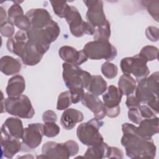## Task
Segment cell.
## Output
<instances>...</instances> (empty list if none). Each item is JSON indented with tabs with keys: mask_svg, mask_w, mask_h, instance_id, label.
<instances>
[{
	"mask_svg": "<svg viewBox=\"0 0 159 159\" xmlns=\"http://www.w3.org/2000/svg\"><path fill=\"white\" fill-rule=\"evenodd\" d=\"M86 89L89 93L98 96L106 91L107 82L101 75H91Z\"/></svg>",
	"mask_w": 159,
	"mask_h": 159,
	"instance_id": "cell-24",
	"label": "cell"
},
{
	"mask_svg": "<svg viewBox=\"0 0 159 159\" xmlns=\"http://www.w3.org/2000/svg\"><path fill=\"white\" fill-rule=\"evenodd\" d=\"M42 152L47 158H69L71 157L66 142H47L42 146Z\"/></svg>",
	"mask_w": 159,
	"mask_h": 159,
	"instance_id": "cell-12",
	"label": "cell"
},
{
	"mask_svg": "<svg viewBox=\"0 0 159 159\" xmlns=\"http://www.w3.org/2000/svg\"><path fill=\"white\" fill-rule=\"evenodd\" d=\"M81 101L94 114L95 118L101 120L106 116L105 106L98 96L89 92L85 93Z\"/></svg>",
	"mask_w": 159,
	"mask_h": 159,
	"instance_id": "cell-13",
	"label": "cell"
},
{
	"mask_svg": "<svg viewBox=\"0 0 159 159\" xmlns=\"http://www.w3.org/2000/svg\"><path fill=\"white\" fill-rule=\"evenodd\" d=\"M14 25L12 22L7 20L0 24V32L2 36L11 38L14 34Z\"/></svg>",
	"mask_w": 159,
	"mask_h": 159,
	"instance_id": "cell-38",
	"label": "cell"
},
{
	"mask_svg": "<svg viewBox=\"0 0 159 159\" xmlns=\"http://www.w3.org/2000/svg\"><path fill=\"white\" fill-rule=\"evenodd\" d=\"M0 14H1L0 15V18H1L0 24H2L8 20V17L7 16L6 11H4V8L2 6H1V7H0Z\"/></svg>",
	"mask_w": 159,
	"mask_h": 159,
	"instance_id": "cell-48",
	"label": "cell"
},
{
	"mask_svg": "<svg viewBox=\"0 0 159 159\" xmlns=\"http://www.w3.org/2000/svg\"><path fill=\"white\" fill-rule=\"evenodd\" d=\"M22 68V65L18 59L10 56H3L0 60V70L6 76L18 73Z\"/></svg>",
	"mask_w": 159,
	"mask_h": 159,
	"instance_id": "cell-21",
	"label": "cell"
},
{
	"mask_svg": "<svg viewBox=\"0 0 159 159\" xmlns=\"http://www.w3.org/2000/svg\"><path fill=\"white\" fill-rule=\"evenodd\" d=\"M128 118L130 121L135 124H139L140 121L142 120V117L138 108H130L127 112Z\"/></svg>",
	"mask_w": 159,
	"mask_h": 159,
	"instance_id": "cell-40",
	"label": "cell"
},
{
	"mask_svg": "<svg viewBox=\"0 0 159 159\" xmlns=\"http://www.w3.org/2000/svg\"><path fill=\"white\" fill-rule=\"evenodd\" d=\"M44 29L48 36L51 43L55 41L60 35V29L58 24L53 20L45 27H44Z\"/></svg>",
	"mask_w": 159,
	"mask_h": 159,
	"instance_id": "cell-32",
	"label": "cell"
},
{
	"mask_svg": "<svg viewBox=\"0 0 159 159\" xmlns=\"http://www.w3.org/2000/svg\"><path fill=\"white\" fill-rule=\"evenodd\" d=\"M69 25L71 34L75 37H81L84 34L93 35L96 29L86 21H84L78 10L73 6H69L65 17Z\"/></svg>",
	"mask_w": 159,
	"mask_h": 159,
	"instance_id": "cell-6",
	"label": "cell"
},
{
	"mask_svg": "<svg viewBox=\"0 0 159 159\" xmlns=\"http://www.w3.org/2000/svg\"><path fill=\"white\" fill-rule=\"evenodd\" d=\"M138 83L135 89V97L140 102L146 103L147 106L156 114L158 113V95L152 92L147 86L146 78Z\"/></svg>",
	"mask_w": 159,
	"mask_h": 159,
	"instance_id": "cell-11",
	"label": "cell"
},
{
	"mask_svg": "<svg viewBox=\"0 0 159 159\" xmlns=\"http://www.w3.org/2000/svg\"><path fill=\"white\" fill-rule=\"evenodd\" d=\"M125 104L129 109L133 107L139 108V106H140V102H139V101L136 98L135 96L133 95L127 96Z\"/></svg>",
	"mask_w": 159,
	"mask_h": 159,
	"instance_id": "cell-44",
	"label": "cell"
},
{
	"mask_svg": "<svg viewBox=\"0 0 159 159\" xmlns=\"http://www.w3.org/2000/svg\"><path fill=\"white\" fill-rule=\"evenodd\" d=\"M43 135L47 137H56L60 132V127L55 122L44 123L43 127Z\"/></svg>",
	"mask_w": 159,
	"mask_h": 159,
	"instance_id": "cell-35",
	"label": "cell"
},
{
	"mask_svg": "<svg viewBox=\"0 0 159 159\" xmlns=\"http://www.w3.org/2000/svg\"><path fill=\"white\" fill-rule=\"evenodd\" d=\"M111 35V27L108 20L106 22L97 27L93 34L94 40H109Z\"/></svg>",
	"mask_w": 159,
	"mask_h": 159,
	"instance_id": "cell-27",
	"label": "cell"
},
{
	"mask_svg": "<svg viewBox=\"0 0 159 159\" xmlns=\"http://www.w3.org/2000/svg\"><path fill=\"white\" fill-rule=\"evenodd\" d=\"M51 5L54 13L60 18H64L65 13L69 7L66 1H51Z\"/></svg>",
	"mask_w": 159,
	"mask_h": 159,
	"instance_id": "cell-30",
	"label": "cell"
},
{
	"mask_svg": "<svg viewBox=\"0 0 159 159\" xmlns=\"http://www.w3.org/2000/svg\"><path fill=\"white\" fill-rule=\"evenodd\" d=\"M84 119L83 114L75 109L68 108L65 109L60 118V124L63 129L70 130L73 129L77 123Z\"/></svg>",
	"mask_w": 159,
	"mask_h": 159,
	"instance_id": "cell-17",
	"label": "cell"
},
{
	"mask_svg": "<svg viewBox=\"0 0 159 159\" xmlns=\"http://www.w3.org/2000/svg\"><path fill=\"white\" fill-rule=\"evenodd\" d=\"M4 111L11 115L22 119H31L35 114L30 99L22 94L16 98L8 97L4 101Z\"/></svg>",
	"mask_w": 159,
	"mask_h": 159,
	"instance_id": "cell-5",
	"label": "cell"
},
{
	"mask_svg": "<svg viewBox=\"0 0 159 159\" xmlns=\"http://www.w3.org/2000/svg\"><path fill=\"white\" fill-rule=\"evenodd\" d=\"M25 16L29 18L32 27L36 29H43L52 20L48 11L43 8L31 9L26 12Z\"/></svg>",
	"mask_w": 159,
	"mask_h": 159,
	"instance_id": "cell-14",
	"label": "cell"
},
{
	"mask_svg": "<svg viewBox=\"0 0 159 159\" xmlns=\"http://www.w3.org/2000/svg\"><path fill=\"white\" fill-rule=\"evenodd\" d=\"M138 109L142 117L148 119L156 117L155 112L147 105H140Z\"/></svg>",
	"mask_w": 159,
	"mask_h": 159,
	"instance_id": "cell-42",
	"label": "cell"
},
{
	"mask_svg": "<svg viewBox=\"0 0 159 159\" xmlns=\"http://www.w3.org/2000/svg\"><path fill=\"white\" fill-rule=\"evenodd\" d=\"M101 72L106 78L113 79L117 75L118 68L116 65L109 61H106L101 66Z\"/></svg>",
	"mask_w": 159,
	"mask_h": 159,
	"instance_id": "cell-31",
	"label": "cell"
},
{
	"mask_svg": "<svg viewBox=\"0 0 159 159\" xmlns=\"http://www.w3.org/2000/svg\"><path fill=\"white\" fill-rule=\"evenodd\" d=\"M122 94L120 89L114 85H110L102 94L103 103L106 107L112 108L119 105Z\"/></svg>",
	"mask_w": 159,
	"mask_h": 159,
	"instance_id": "cell-22",
	"label": "cell"
},
{
	"mask_svg": "<svg viewBox=\"0 0 159 159\" xmlns=\"http://www.w3.org/2000/svg\"><path fill=\"white\" fill-rule=\"evenodd\" d=\"M43 124L41 123L29 124L24 128V134L22 138V151L32 150L41 143L43 135Z\"/></svg>",
	"mask_w": 159,
	"mask_h": 159,
	"instance_id": "cell-8",
	"label": "cell"
},
{
	"mask_svg": "<svg viewBox=\"0 0 159 159\" xmlns=\"http://www.w3.org/2000/svg\"><path fill=\"white\" fill-rule=\"evenodd\" d=\"M72 104L71 94L70 91H66L61 93L57 100V109L58 111L65 110L68 109Z\"/></svg>",
	"mask_w": 159,
	"mask_h": 159,
	"instance_id": "cell-29",
	"label": "cell"
},
{
	"mask_svg": "<svg viewBox=\"0 0 159 159\" xmlns=\"http://www.w3.org/2000/svg\"><path fill=\"white\" fill-rule=\"evenodd\" d=\"M58 55L65 63L78 66L86 62L88 59L83 50L78 51L76 48L68 45L60 47L58 50Z\"/></svg>",
	"mask_w": 159,
	"mask_h": 159,
	"instance_id": "cell-15",
	"label": "cell"
},
{
	"mask_svg": "<svg viewBox=\"0 0 159 159\" xmlns=\"http://www.w3.org/2000/svg\"><path fill=\"white\" fill-rule=\"evenodd\" d=\"M159 73L156 71L153 73L149 77L146 78V83L149 89L154 94L158 95V82Z\"/></svg>",
	"mask_w": 159,
	"mask_h": 159,
	"instance_id": "cell-34",
	"label": "cell"
},
{
	"mask_svg": "<svg viewBox=\"0 0 159 159\" xmlns=\"http://www.w3.org/2000/svg\"><path fill=\"white\" fill-rule=\"evenodd\" d=\"M12 23L18 29L24 31H27L32 27L30 22L25 15H22L16 17Z\"/></svg>",
	"mask_w": 159,
	"mask_h": 159,
	"instance_id": "cell-36",
	"label": "cell"
},
{
	"mask_svg": "<svg viewBox=\"0 0 159 159\" xmlns=\"http://www.w3.org/2000/svg\"><path fill=\"white\" fill-rule=\"evenodd\" d=\"M147 61L139 54L130 57L122 58L120 63L121 70L124 74L130 75L132 74L137 82L146 78L150 73L147 65Z\"/></svg>",
	"mask_w": 159,
	"mask_h": 159,
	"instance_id": "cell-7",
	"label": "cell"
},
{
	"mask_svg": "<svg viewBox=\"0 0 159 159\" xmlns=\"http://www.w3.org/2000/svg\"><path fill=\"white\" fill-rule=\"evenodd\" d=\"M65 142H66V143L68 146V148L70 150L71 157H73V156L76 155V154H78V151H79V146H78V144L77 143V142H76L75 141L72 140H67Z\"/></svg>",
	"mask_w": 159,
	"mask_h": 159,
	"instance_id": "cell-45",
	"label": "cell"
},
{
	"mask_svg": "<svg viewBox=\"0 0 159 159\" xmlns=\"http://www.w3.org/2000/svg\"><path fill=\"white\" fill-rule=\"evenodd\" d=\"M110 147L105 142L94 146L89 147L84 153V157L86 158H104L109 156Z\"/></svg>",
	"mask_w": 159,
	"mask_h": 159,
	"instance_id": "cell-25",
	"label": "cell"
},
{
	"mask_svg": "<svg viewBox=\"0 0 159 159\" xmlns=\"http://www.w3.org/2000/svg\"><path fill=\"white\" fill-rule=\"evenodd\" d=\"M24 129L20 119L10 117L3 123L1 127V135L8 137L22 139Z\"/></svg>",
	"mask_w": 159,
	"mask_h": 159,
	"instance_id": "cell-16",
	"label": "cell"
},
{
	"mask_svg": "<svg viewBox=\"0 0 159 159\" xmlns=\"http://www.w3.org/2000/svg\"><path fill=\"white\" fill-rule=\"evenodd\" d=\"M109 158H123V152L122 151L117 147H110V152Z\"/></svg>",
	"mask_w": 159,
	"mask_h": 159,
	"instance_id": "cell-46",
	"label": "cell"
},
{
	"mask_svg": "<svg viewBox=\"0 0 159 159\" xmlns=\"http://www.w3.org/2000/svg\"><path fill=\"white\" fill-rule=\"evenodd\" d=\"M136 128L137 126L127 122L122 125L123 135L120 143L125 149L127 156L131 158H154L157 147L152 139L140 135Z\"/></svg>",
	"mask_w": 159,
	"mask_h": 159,
	"instance_id": "cell-1",
	"label": "cell"
},
{
	"mask_svg": "<svg viewBox=\"0 0 159 159\" xmlns=\"http://www.w3.org/2000/svg\"><path fill=\"white\" fill-rule=\"evenodd\" d=\"M28 38L42 47L46 52L50 48L51 42L45 30L43 29H36L31 27L27 31Z\"/></svg>",
	"mask_w": 159,
	"mask_h": 159,
	"instance_id": "cell-23",
	"label": "cell"
},
{
	"mask_svg": "<svg viewBox=\"0 0 159 159\" xmlns=\"http://www.w3.org/2000/svg\"><path fill=\"white\" fill-rule=\"evenodd\" d=\"M69 91L71 94V101L73 104H76L81 101L85 93L84 88H75L69 89Z\"/></svg>",
	"mask_w": 159,
	"mask_h": 159,
	"instance_id": "cell-39",
	"label": "cell"
},
{
	"mask_svg": "<svg viewBox=\"0 0 159 159\" xmlns=\"http://www.w3.org/2000/svg\"><path fill=\"white\" fill-rule=\"evenodd\" d=\"M147 8L150 15L157 22L159 19V1H142Z\"/></svg>",
	"mask_w": 159,
	"mask_h": 159,
	"instance_id": "cell-33",
	"label": "cell"
},
{
	"mask_svg": "<svg viewBox=\"0 0 159 159\" xmlns=\"http://www.w3.org/2000/svg\"><path fill=\"white\" fill-rule=\"evenodd\" d=\"M2 154L7 158H12L16 153L21 151L22 142L19 139L1 135Z\"/></svg>",
	"mask_w": 159,
	"mask_h": 159,
	"instance_id": "cell-18",
	"label": "cell"
},
{
	"mask_svg": "<svg viewBox=\"0 0 159 159\" xmlns=\"http://www.w3.org/2000/svg\"><path fill=\"white\" fill-rule=\"evenodd\" d=\"M158 50L156 47L146 45L143 47L139 53V55L147 62L157 59Z\"/></svg>",
	"mask_w": 159,
	"mask_h": 159,
	"instance_id": "cell-28",
	"label": "cell"
},
{
	"mask_svg": "<svg viewBox=\"0 0 159 159\" xmlns=\"http://www.w3.org/2000/svg\"><path fill=\"white\" fill-rule=\"evenodd\" d=\"M103 124V121L95 117L80 124L76 130L78 139L83 144L88 147L101 144L104 139L99 129Z\"/></svg>",
	"mask_w": 159,
	"mask_h": 159,
	"instance_id": "cell-2",
	"label": "cell"
},
{
	"mask_svg": "<svg viewBox=\"0 0 159 159\" xmlns=\"http://www.w3.org/2000/svg\"><path fill=\"white\" fill-rule=\"evenodd\" d=\"M139 125L136 128L137 132L145 138H152L159 130L158 117L157 116L142 120Z\"/></svg>",
	"mask_w": 159,
	"mask_h": 159,
	"instance_id": "cell-19",
	"label": "cell"
},
{
	"mask_svg": "<svg viewBox=\"0 0 159 159\" xmlns=\"http://www.w3.org/2000/svg\"><path fill=\"white\" fill-rule=\"evenodd\" d=\"M25 82L24 77L17 75L11 78L6 88L8 97L16 98L20 96L25 91Z\"/></svg>",
	"mask_w": 159,
	"mask_h": 159,
	"instance_id": "cell-20",
	"label": "cell"
},
{
	"mask_svg": "<svg viewBox=\"0 0 159 159\" xmlns=\"http://www.w3.org/2000/svg\"><path fill=\"white\" fill-rule=\"evenodd\" d=\"M47 52L35 42L28 39L19 57L24 64L27 66H34L42 60Z\"/></svg>",
	"mask_w": 159,
	"mask_h": 159,
	"instance_id": "cell-10",
	"label": "cell"
},
{
	"mask_svg": "<svg viewBox=\"0 0 159 159\" xmlns=\"http://www.w3.org/2000/svg\"><path fill=\"white\" fill-rule=\"evenodd\" d=\"M147 38L152 42H157L158 40V29L154 26H149L145 30Z\"/></svg>",
	"mask_w": 159,
	"mask_h": 159,
	"instance_id": "cell-41",
	"label": "cell"
},
{
	"mask_svg": "<svg viewBox=\"0 0 159 159\" xmlns=\"http://www.w3.org/2000/svg\"><path fill=\"white\" fill-rule=\"evenodd\" d=\"M88 7L86 14V22L95 29L104 24L107 20L103 10V2L101 0L83 1Z\"/></svg>",
	"mask_w": 159,
	"mask_h": 159,
	"instance_id": "cell-9",
	"label": "cell"
},
{
	"mask_svg": "<svg viewBox=\"0 0 159 159\" xmlns=\"http://www.w3.org/2000/svg\"><path fill=\"white\" fill-rule=\"evenodd\" d=\"M22 15H24V11L19 4L14 3L8 9V11H7L8 20H9L11 22H13L14 19L16 17Z\"/></svg>",
	"mask_w": 159,
	"mask_h": 159,
	"instance_id": "cell-37",
	"label": "cell"
},
{
	"mask_svg": "<svg viewBox=\"0 0 159 159\" xmlns=\"http://www.w3.org/2000/svg\"><path fill=\"white\" fill-rule=\"evenodd\" d=\"M42 120L44 123L56 122L57 120V116L53 111L48 110L43 112L42 115Z\"/></svg>",
	"mask_w": 159,
	"mask_h": 159,
	"instance_id": "cell-43",
	"label": "cell"
},
{
	"mask_svg": "<svg viewBox=\"0 0 159 159\" xmlns=\"http://www.w3.org/2000/svg\"><path fill=\"white\" fill-rule=\"evenodd\" d=\"M62 77L66 86L69 89L86 88L91 78V74L84 71L78 65L63 63Z\"/></svg>",
	"mask_w": 159,
	"mask_h": 159,
	"instance_id": "cell-4",
	"label": "cell"
},
{
	"mask_svg": "<svg viewBox=\"0 0 159 159\" xmlns=\"http://www.w3.org/2000/svg\"><path fill=\"white\" fill-rule=\"evenodd\" d=\"M118 87L122 95L127 96L132 95L137 87L136 81L130 75L124 74L119 80Z\"/></svg>",
	"mask_w": 159,
	"mask_h": 159,
	"instance_id": "cell-26",
	"label": "cell"
},
{
	"mask_svg": "<svg viewBox=\"0 0 159 159\" xmlns=\"http://www.w3.org/2000/svg\"><path fill=\"white\" fill-rule=\"evenodd\" d=\"M90 60L104 59L107 61L113 60L117 55L116 47L109 40H94L88 42L83 50Z\"/></svg>",
	"mask_w": 159,
	"mask_h": 159,
	"instance_id": "cell-3",
	"label": "cell"
},
{
	"mask_svg": "<svg viewBox=\"0 0 159 159\" xmlns=\"http://www.w3.org/2000/svg\"><path fill=\"white\" fill-rule=\"evenodd\" d=\"M106 116L111 118H114L117 117L120 112V106H117L114 107L112 108H107L106 107Z\"/></svg>",
	"mask_w": 159,
	"mask_h": 159,
	"instance_id": "cell-47",
	"label": "cell"
}]
</instances>
